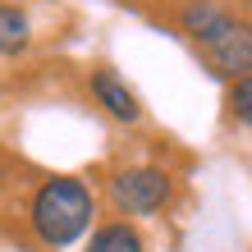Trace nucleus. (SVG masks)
Returning a JSON list of instances; mask_svg holds the SVG:
<instances>
[{
	"label": "nucleus",
	"mask_w": 252,
	"mask_h": 252,
	"mask_svg": "<svg viewBox=\"0 0 252 252\" xmlns=\"http://www.w3.org/2000/svg\"><path fill=\"white\" fill-rule=\"evenodd\" d=\"M128 5H142V0H128Z\"/></svg>",
	"instance_id": "9d476101"
},
{
	"label": "nucleus",
	"mask_w": 252,
	"mask_h": 252,
	"mask_svg": "<svg viewBox=\"0 0 252 252\" xmlns=\"http://www.w3.org/2000/svg\"><path fill=\"white\" fill-rule=\"evenodd\" d=\"M225 115H229L239 128H252V73H243V78L229 83V92H225Z\"/></svg>",
	"instance_id": "6e6552de"
},
{
	"label": "nucleus",
	"mask_w": 252,
	"mask_h": 252,
	"mask_svg": "<svg viewBox=\"0 0 252 252\" xmlns=\"http://www.w3.org/2000/svg\"><path fill=\"white\" fill-rule=\"evenodd\" d=\"M28 46H32V19H28V9L14 5V0H0V55L14 60Z\"/></svg>",
	"instance_id": "0eeeda50"
},
{
	"label": "nucleus",
	"mask_w": 252,
	"mask_h": 252,
	"mask_svg": "<svg viewBox=\"0 0 252 252\" xmlns=\"http://www.w3.org/2000/svg\"><path fill=\"white\" fill-rule=\"evenodd\" d=\"M83 252H147V239H142V229L133 225V220L120 216V220H101V225H92Z\"/></svg>",
	"instance_id": "423d86ee"
},
{
	"label": "nucleus",
	"mask_w": 252,
	"mask_h": 252,
	"mask_svg": "<svg viewBox=\"0 0 252 252\" xmlns=\"http://www.w3.org/2000/svg\"><path fill=\"white\" fill-rule=\"evenodd\" d=\"M23 220H28V234H32L37 248H51V252L73 248L96 225V192L78 174H46L28 192Z\"/></svg>",
	"instance_id": "f257e3e1"
},
{
	"label": "nucleus",
	"mask_w": 252,
	"mask_h": 252,
	"mask_svg": "<svg viewBox=\"0 0 252 252\" xmlns=\"http://www.w3.org/2000/svg\"><path fill=\"white\" fill-rule=\"evenodd\" d=\"M197 60L220 83H234V78H243V73H252V19L234 9L229 23L220 28L211 41L197 46Z\"/></svg>",
	"instance_id": "7ed1b4c3"
},
{
	"label": "nucleus",
	"mask_w": 252,
	"mask_h": 252,
	"mask_svg": "<svg viewBox=\"0 0 252 252\" xmlns=\"http://www.w3.org/2000/svg\"><path fill=\"white\" fill-rule=\"evenodd\" d=\"M234 5H239V9L248 14V19H252V0H234Z\"/></svg>",
	"instance_id": "1a4fd4ad"
},
{
	"label": "nucleus",
	"mask_w": 252,
	"mask_h": 252,
	"mask_svg": "<svg viewBox=\"0 0 252 252\" xmlns=\"http://www.w3.org/2000/svg\"><path fill=\"white\" fill-rule=\"evenodd\" d=\"M106 197H110V206L124 220L160 216V211H170V202H174V174L165 165H152V160H142V165H124V170L110 174Z\"/></svg>",
	"instance_id": "f03ea898"
},
{
	"label": "nucleus",
	"mask_w": 252,
	"mask_h": 252,
	"mask_svg": "<svg viewBox=\"0 0 252 252\" xmlns=\"http://www.w3.org/2000/svg\"><path fill=\"white\" fill-rule=\"evenodd\" d=\"M87 92H92V101L101 106L106 120H115V124H142V96L133 92L110 64H96L92 73H87Z\"/></svg>",
	"instance_id": "20e7f679"
},
{
	"label": "nucleus",
	"mask_w": 252,
	"mask_h": 252,
	"mask_svg": "<svg viewBox=\"0 0 252 252\" xmlns=\"http://www.w3.org/2000/svg\"><path fill=\"white\" fill-rule=\"evenodd\" d=\"M229 14H234V5H225V0H188L179 9V19H174V28H179V37L197 51L202 41H211L220 28L229 23Z\"/></svg>",
	"instance_id": "39448f33"
}]
</instances>
